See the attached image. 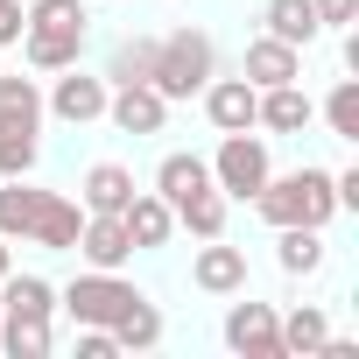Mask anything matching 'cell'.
Instances as JSON below:
<instances>
[{
  "label": "cell",
  "mask_w": 359,
  "mask_h": 359,
  "mask_svg": "<svg viewBox=\"0 0 359 359\" xmlns=\"http://www.w3.org/2000/svg\"><path fill=\"white\" fill-rule=\"evenodd\" d=\"M78 226H85V205L64 198V191H43V212H36V226H29V247L71 254V247H78Z\"/></svg>",
  "instance_id": "13"
},
{
  "label": "cell",
  "mask_w": 359,
  "mask_h": 359,
  "mask_svg": "<svg viewBox=\"0 0 359 359\" xmlns=\"http://www.w3.org/2000/svg\"><path fill=\"white\" fill-rule=\"evenodd\" d=\"M127 198H134V169H120V162H92L78 184L85 212H127Z\"/></svg>",
  "instance_id": "17"
},
{
  "label": "cell",
  "mask_w": 359,
  "mask_h": 359,
  "mask_svg": "<svg viewBox=\"0 0 359 359\" xmlns=\"http://www.w3.org/2000/svg\"><path fill=\"white\" fill-rule=\"evenodd\" d=\"M275 268L282 275H317L324 268V226H275Z\"/></svg>",
  "instance_id": "18"
},
{
  "label": "cell",
  "mask_w": 359,
  "mask_h": 359,
  "mask_svg": "<svg viewBox=\"0 0 359 359\" xmlns=\"http://www.w3.org/2000/svg\"><path fill=\"white\" fill-rule=\"evenodd\" d=\"M0 310H8V317H57V289L43 275H15L8 268V282H0Z\"/></svg>",
  "instance_id": "24"
},
{
  "label": "cell",
  "mask_w": 359,
  "mask_h": 359,
  "mask_svg": "<svg viewBox=\"0 0 359 359\" xmlns=\"http://www.w3.org/2000/svg\"><path fill=\"white\" fill-rule=\"evenodd\" d=\"M198 99H205V120H212L219 134H240V127H254V106H261V92H254L247 78H212Z\"/></svg>",
  "instance_id": "12"
},
{
  "label": "cell",
  "mask_w": 359,
  "mask_h": 359,
  "mask_svg": "<svg viewBox=\"0 0 359 359\" xmlns=\"http://www.w3.org/2000/svg\"><path fill=\"white\" fill-rule=\"evenodd\" d=\"M85 36L92 29H22V57H29V71H64L85 57Z\"/></svg>",
  "instance_id": "16"
},
{
  "label": "cell",
  "mask_w": 359,
  "mask_h": 359,
  "mask_svg": "<svg viewBox=\"0 0 359 359\" xmlns=\"http://www.w3.org/2000/svg\"><path fill=\"white\" fill-rule=\"evenodd\" d=\"M0 127L43 134V85L36 78H0Z\"/></svg>",
  "instance_id": "26"
},
{
  "label": "cell",
  "mask_w": 359,
  "mask_h": 359,
  "mask_svg": "<svg viewBox=\"0 0 359 359\" xmlns=\"http://www.w3.org/2000/svg\"><path fill=\"white\" fill-rule=\"evenodd\" d=\"M310 120H317V99L303 92V78L268 85V92H261V106H254V127H268V134H303Z\"/></svg>",
  "instance_id": "10"
},
{
  "label": "cell",
  "mask_w": 359,
  "mask_h": 359,
  "mask_svg": "<svg viewBox=\"0 0 359 359\" xmlns=\"http://www.w3.org/2000/svg\"><path fill=\"white\" fill-rule=\"evenodd\" d=\"M226 345L240 352V359H282V317H275V303H233L226 310Z\"/></svg>",
  "instance_id": "6"
},
{
  "label": "cell",
  "mask_w": 359,
  "mask_h": 359,
  "mask_svg": "<svg viewBox=\"0 0 359 359\" xmlns=\"http://www.w3.org/2000/svg\"><path fill=\"white\" fill-rule=\"evenodd\" d=\"M261 22H268V36H275V43H296V50H310V43L324 36V22H317L310 0H268Z\"/></svg>",
  "instance_id": "19"
},
{
  "label": "cell",
  "mask_w": 359,
  "mask_h": 359,
  "mask_svg": "<svg viewBox=\"0 0 359 359\" xmlns=\"http://www.w3.org/2000/svg\"><path fill=\"white\" fill-rule=\"evenodd\" d=\"M310 8H317L324 29H352V22H359V0H310Z\"/></svg>",
  "instance_id": "30"
},
{
  "label": "cell",
  "mask_w": 359,
  "mask_h": 359,
  "mask_svg": "<svg viewBox=\"0 0 359 359\" xmlns=\"http://www.w3.org/2000/svg\"><path fill=\"white\" fill-rule=\"evenodd\" d=\"M148 64H155V36H127L106 64V85H148Z\"/></svg>",
  "instance_id": "27"
},
{
  "label": "cell",
  "mask_w": 359,
  "mask_h": 359,
  "mask_svg": "<svg viewBox=\"0 0 359 359\" xmlns=\"http://www.w3.org/2000/svg\"><path fill=\"white\" fill-rule=\"evenodd\" d=\"M71 254H85V268H127L134 261V240H127V226H120V212H85V226H78V247Z\"/></svg>",
  "instance_id": "7"
},
{
  "label": "cell",
  "mask_w": 359,
  "mask_h": 359,
  "mask_svg": "<svg viewBox=\"0 0 359 359\" xmlns=\"http://www.w3.org/2000/svg\"><path fill=\"white\" fill-rule=\"evenodd\" d=\"M57 85L43 92V113H57L64 127H92V120H106V78H92V71H78V64H64V71H50Z\"/></svg>",
  "instance_id": "5"
},
{
  "label": "cell",
  "mask_w": 359,
  "mask_h": 359,
  "mask_svg": "<svg viewBox=\"0 0 359 359\" xmlns=\"http://www.w3.org/2000/svg\"><path fill=\"white\" fill-rule=\"evenodd\" d=\"M219 78V50L205 29H176V36H155V64H148V85L176 106V99H198L205 85Z\"/></svg>",
  "instance_id": "2"
},
{
  "label": "cell",
  "mask_w": 359,
  "mask_h": 359,
  "mask_svg": "<svg viewBox=\"0 0 359 359\" xmlns=\"http://www.w3.org/2000/svg\"><path fill=\"white\" fill-rule=\"evenodd\" d=\"M8 268H15V254H8V240H0V282H8Z\"/></svg>",
  "instance_id": "32"
},
{
  "label": "cell",
  "mask_w": 359,
  "mask_h": 359,
  "mask_svg": "<svg viewBox=\"0 0 359 359\" xmlns=\"http://www.w3.org/2000/svg\"><path fill=\"white\" fill-rule=\"evenodd\" d=\"M191 282H198L205 296H240V289H247V254H240V247H226V233H219V240H205V247H198Z\"/></svg>",
  "instance_id": "11"
},
{
  "label": "cell",
  "mask_w": 359,
  "mask_h": 359,
  "mask_svg": "<svg viewBox=\"0 0 359 359\" xmlns=\"http://www.w3.org/2000/svg\"><path fill=\"white\" fill-rule=\"evenodd\" d=\"M198 191H212V162L205 155H191V148H176V155H162L155 162V198L176 212L184 198H198Z\"/></svg>",
  "instance_id": "14"
},
{
  "label": "cell",
  "mask_w": 359,
  "mask_h": 359,
  "mask_svg": "<svg viewBox=\"0 0 359 359\" xmlns=\"http://www.w3.org/2000/svg\"><path fill=\"white\" fill-rule=\"evenodd\" d=\"M36 212H43V191L29 176H0V240H29Z\"/></svg>",
  "instance_id": "20"
},
{
  "label": "cell",
  "mask_w": 359,
  "mask_h": 359,
  "mask_svg": "<svg viewBox=\"0 0 359 359\" xmlns=\"http://www.w3.org/2000/svg\"><path fill=\"white\" fill-rule=\"evenodd\" d=\"M324 338H331V317H324L317 303H296V310L282 317V359H317Z\"/></svg>",
  "instance_id": "21"
},
{
  "label": "cell",
  "mask_w": 359,
  "mask_h": 359,
  "mask_svg": "<svg viewBox=\"0 0 359 359\" xmlns=\"http://www.w3.org/2000/svg\"><path fill=\"white\" fill-rule=\"evenodd\" d=\"M113 345H120V352H155V345H162V310H155L148 296H134V303L113 317Z\"/></svg>",
  "instance_id": "22"
},
{
  "label": "cell",
  "mask_w": 359,
  "mask_h": 359,
  "mask_svg": "<svg viewBox=\"0 0 359 359\" xmlns=\"http://www.w3.org/2000/svg\"><path fill=\"white\" fill-rule=\"evenodd\" d=\"M134 296H141V289H134V282H120L113 268H85L78 282H64V289H57V310H64L71 324H106V331H113V317H120Z\"/></svg>",
  "instance_id": "4"
},
{
  "label": "cell",
  "mask_w": 359,
  "mask_h": 359,
  "mask_svg": "<svg viewBox=\"0 0 359 359\" xmlns=\"http://www.w3.org/2000/svg\"><path fill=\"white\" fill-rule=\"evenodd\" d=\"M317 113H324V127H331L338 141H359V78H338Z\"/></svg>",
  "instance_id": "28"
},
{
  "label": "cell",
  "mask_w": 359,
  "mask_h": 359,
  "mask_svg": "<svg viewBox=\"0 0 359 359\" xmlns=\"http://www.w3.org/2000/svg\"><path fill=\"white\" fill-rule=\"evenodd\" d=\"M106 120H113L120 134H162L169 99H162L155 85H113V92H106Z\"/></svg>",
  "instance_id": "8"
},
{
  "label": "cell",
  "mask_w": 359,
  "mask_h": 359,
  "mask_svg": "<svg viewBox=\"0 0 359 359\" xmlns=\"http://www.w3.org/2000/svg\"><path fill=\"white\" fill-rule=\"evenodd\" d=\"M120 226H127L134 254H155V247H169V233H176V212H169L155 191H134V198H127V212H120Z\"/></svg>",
  "instance_id": "15"
},
{
  "label": "cell",
  "mask_w": 359,
  "mask_h": 359,
  "mask_svg": "<svg viewBox=\"0 0 359 359\" xmlns=\"http://www.w3.org/2000/svg\"><path fill=\"white\" fill-rule=\"evenodd\" d=\"M240 78H247L254 92L289 85V78H303V50H296V43H275V36H254L247 57H240Z\"/></svg>",
  "instance_id": "9"
},
{
  "label": "cell",
  "mask_w": 359,
  "mask_h": 359,
  "mask_svg": "<svg viewBox=\"0 0 359 359\" xmlns=\"http://www.w3.org/2000/svg\"><path fill=\"white\" fill-rule=\"evenodd\" d=\"M254 212L268 226H331L338 219V191H331V169L303 162L289 176H268V184L254 191Z\"/></svg>",
  "instance_id": "1"
},
{
  "label": "cell",
  "mask_w": 359,
  "mask_h": 359,
  "mask_svg": "<svg viewBox=\"0 0 359 359\" xmlns=\"http://www.w3.org/2000/svg\"><path fill=\"white\" fill-rule=\"evenodd\" d=\"M275 176V162H268V134H254V127H240V134H226L219 141V155H212V184L233 198V205H254V191Z\"/></svg>",
  "instance_id": "3"
},
{
  "label": "cell",
  "mask_w": 359,
  "mask_h": 359,
  "mask_svg": "<svg viewBox=\"0 0 359 359\" xmlns=\"http://www.w3.org/2000/svg\"><path fill=\"white\" fill-rule=\"evenodd\" d=\"M226 212H233V198L212 184V191H198V198L176 205V226H184L191 240H219V233H226Z\"/></svg>",
  "instance_id": "25"
},
{
  "label": "cell",
  "mask_w": 359,
  "mask_h": 359,
  "mask_svg": "<svg viewBox=\"0 0 359 359\" xmlns=\"http://www.w3.org/2000/svg\"><path fill=\"white\" fill-rule=\"evenodd\" d=\"M22 43V0H0V50Z\"/></svg>",
  "instance_id": "31"
},
{
  "label": "cell",
  "mask_w": 359,
  "mask_h": 359,
  "mask_svg": "<svg viewBox=\"0 0 359 359\" xmlns=\"http://www.w3.org/2000/svg\"><path fill=\"white\" fill-rule=\"evenodd\" d=\"M43 162V141L29 127H0V176H36Z\"/></svg>",
  "instance_id": "29"
},
{
  "label": "cell",
  "mask_w": 359,
  "mask_h": 359,
  "mask_svg": "<svg viewBox=\"0 0 359 359\" xmlns=\"http://www.w3.org/2000/svg\"><path fill=\"white\" fill-rule=\"evenodd\" d=\"M50 345H57L50 317H8L0 310V352L8 359H50Z\"/></svg>",
  "instance_id": "23"
}]
</instances>
